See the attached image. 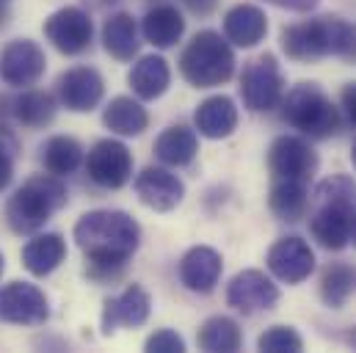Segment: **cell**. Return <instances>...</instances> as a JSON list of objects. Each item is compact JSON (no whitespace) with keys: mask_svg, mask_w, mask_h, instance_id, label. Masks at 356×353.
Wrapping results in <instances>:
<instances>
[{"mask_svg":"<svg viewBox=\"0 0 356 353\" xmlns=\"http://www.w3.org/2000/svg\"><path fill=\"white\" fill-rule=\"evenodd\" d=\"M282 119L307 138H329L340 130V110L318 83H298L279 102Z\"/></svg>","mask_w":356,"mask_h":353,"instance_id":"4","label":"cell"},{"mask_svg":"<svg viewBox=\"0 0 356 353\" xmlns=\"http://www.w3.org/2000/svg\"><path fill=\"white\" fill-rule=\"evenodd\" d=\"M102 44H105V53H111L116 61H133V56L141 47L138 25H136L133 14L119 11V14L108 17V22L102 25Z\"/></svg>","mask_w":356,"mask_h":353,"instance_id":"23","label":"cell"},{"mask_svg":"<svg viewBox=\"0 0 356 353\" xmlns=\"http://www.w3.org/2000/svg\"><path fill=\"white\" fill-rule=\"evenodd\" d=\"M75 243L94 279H113L141 243V227L122 210H91L75 224Z\"/></svg>","mask_w":356,"mask_h":353,"instance_id":"1","label":"cell"},{"mask_svg":"<svg viewBox=\"0 0 356 353\" xmlns=\"http://www.w3.org/2000/svg\"><path fill=\"white\" fill-rule=\"evenodd\" d=\"M81 161H83V147L75 138H70V136H56L42 149V163H44L47 174H72L81 166Z\"/></svg>","mask_w":356,"mask_h":353,"instance_id":"30","label":"cell"},{"mask_svg":"<svg viewBox=\"0 0 356 353\" xmlns=\"http://www.w3.org/2000/svg\"><path fill=\"white\" fill-rule=\"evenodd\" d=\"M179 72L193 88H216L235 75V53L227 36L199 31L179 56Z\"/></svg>","mask_w":356,"mask_h":353,"instance_id":"3","label":"cell"},{"mask_svg":"<svg viewBox=\"0 0 356 353\" xmlns=\"http://www.w3.org/2000/svg\"><path fill=\"white\" fill-rule=\"evenodd\" d=\"M11 176H14V161H11V152L0 144V190H6V188H8Z\"/></svg>","mask_w":356,"mask_h":353,"instance_id":"36","label":"cell"},{"mask_svg":"<svg viewBox=\"0 0 356 353\" xmlns=\"http://www.w3.org/2000/svg\"><path fill=\"white\" fill-rule=\"evenodd\" d=\"M270 6H276V8H287V11H298V14H304V11H312L321 0H266Z\"/></svg>","mask_w":356,"mask_h":353,"instance_id":"37","label":"cell"},{"mask_svg":"<svg viewBox=\"0 0 356 353\" xmlns=\"http://www.w3.org/2000/svg\"><path fill=\"white\" fill-rule=\"evenodd\" d=\"M351 218L354 213L337 207H315L309 215V232L326 252H343L351 243Z\"/></svg>","mask_w":356,"mask_h":353,"instance_id":"20","label":"cell"},{"mask_svg":"<svg viewBox=\"0 0 356 353\" xmlns=\"http://www.w3.org/2000/svg\"><path fill=\"white\" fill-rule=\"evenodd\" d=\"M136 196L144 207H149L155 213H169L182 202L185 185L177 174H172L166 169L147 166L141 174L136 176Z\"/></svg>","mask_w":356,"mask_h":353,"instance_id":"16","label":"cell"},{"mask_svg":"<svg viewBox=\"0 0 356 353\" xmlns=\"http://www.w3.org/2000/svg\"><path fill=\"white\" fill-rule=\"evenodd\" d=\"M182 3L188 6V11H191V14H199V17L213 14V11H216V6H218V0H182Z\"/></svg>","mask_w":356,"mask_h":353,"instance_id":"39","label":"cell"},{"mask_svg":"<svg viewBox=\"0 0 356 353\" xmlns=\"http://www.w3.org/2000/svg\"><path fill=\"white\" fill-rule=\"evenodd\" d=\"M67 204V188L56 174L31 176L6 204V221L17 235L39 232L56 210Z\"/></svg>","mask_w":356,"mask_h":353,"instance_id":"2","label":"cell"},{"mask_svg":"<svg viewBox=\"0 0 356 353\" xmlns=\"http://www.w3.org/2000/svg\"><path fill=\"white\" fill-rule=\"evenodd\" d=\"M149 309H152L149 293H147L144 287H138V284H130L124 293H119V295H113V298L105 301L102 318H99L102 334L111 337V334H113L116 329H122V326H127V329L144 326L147 318H149Z\"/></svg>","mask_w":356,"mask_h":353,"instance_id":"14","label":"cell"},{"mask_svg":"<svg viewBox=\"0 0 356 353\" xmlns=\"http://www.w3.org/2000/svg\"><path fill=\"white\" fill-rule=\"evenodd\" d=\"M312 207H337L356 213V179L348 174L326 176L312 193Z\"/></svg>","mask_w":356,"mask_h":353,"instance_id":"31","label":"cell"},{"mask_svg":"<svg viewBox=\"0 0 356 353\" xmlns=\"http://www.w3.org/2000/svg\"><path fill=\"white\" fill-rule=\"evenodd\" d=\"M351 243L356 246V213H354V218H351Z\"/></svg>","mask_w":356,"mask_h":353,"instance_id":"40","label":"cell"},{"mask_svg":"<svg viewBox=\"0 0 356 353\" xmlns=\"http://www.w3.org/2000/svg\"><path fill=\"white\" fill-rule=\"evenodd\" d=\"M340 102H343V108H346V116L356 124V83H346V86H343Z\"/></svg>","mask_w":356,"mask_h":353,"instance_id":"38","label":"cell"},{"mask_svg":"<svg viewBox=\"0 0 356 353\" xmlns=\"http://www.w3.org/2000/svg\"><path fill=\"white\" fill-rule=\"evenodd\" d=\"M199 152V138L191 127L185 124H175V127H166L158 141H155V155L166 163V166H188L193 163Z\"/></svg>","mask_w":356,"mask_h":353,"instance_id":"27","label":"cell"},{"mask_svg":"<svg viewBox=\"0 0 356 353\" xmlns=\"http://www.w3.org/2000/svg\"><path fill=\"white\" fill-rule=\"evenodd\" d=\"M268 33V17L263 8L252 3H241L224 17V36L235 47H257Z\"/></svg>","mask_w":356,"mask_h":353,"instance_id":"19","label":"cell"},{"mask_svg":"<svg viewBox=\"0 0 356 353\" xmlns=\"http://www.w3.org/2000/svg\"><path fill=\"white\" fill-rule=\"evenodd\" d=\"M14 116L22 127L39 130V127H47L56 119V102L44 91H25L14 99Z\"/></svg>","mask_w":356,"mask_h":353,"instance_id":"32","label":"cell"},{"mask_svg":"<svg viewBox=\"0 0 356 353\" xmlns=\"http://www.w3.org/2000/svg\"><path fill=\"white\" fill-rule=\"evenodd\" d=\"M105 81L91 67H75L58 78V99L72 113H89L102 102Z\"/></svg>","mask_w":356,"mask_h":353,"instance_id":"15","label":"cell"},{"mask_svg":"<svg viewBox=\"0 0 356 353\" xmlns=\"http://www.w3.org/2000/svg\"><path fill=\"white\" fill-rule=\"evenodd\" d=\"M332 56L346 64H356V22L337 14H332Z\"/></svg>","mask_w":356,"mask_h":353,"instance_id":"33","label":"cell"},{"mask_svg":"<svg viewBox=\"0 0 356 353\" xmlns=\"http://www.w3.org/2000/svg\"><path fill=\"white\" fill-rule=\"evenodd\" d=\"M224 270V260L216 249L210 246H193L185 252V257L179 260V281L191 290V293H213L218 279Z\"/></svg>","mask_w":356,"mask_h":353,"instance_id":"17","label":"cell"},{"mask_svg":"<svg viewBox=\"0 0 356 353\" xmlns=\"http://www.w3.org/2000/svg\"><path fill=\"white\" fill-rule=\"evenodd\" d=\"M3 263H6V260H3V254H0V276H3Z\"/></svg>","mask_w":356,"mask_h":353,"instance_id":"43","label":"cell"},{"mask_svg":"<svg viewBox=\"0 0 356 353\" xmlns=\"http://www.w3.org/2000/svg\"><path fill=\"white\" fill-rule=\"evenodd\" d=\"M241 94H243V105L254 113H268V110L279 108V102L284 97V75H282L276 56L263 53L243 67Z\"/></svg>","mask_w":356,"mask_h":353,"instance_id":"5","label":"cell"},{"mask_svg":"<svg viewBox=\"0 0 356 353\" xmlns=\"http://www.w3.org/2000/svg\"><path fill=\"white\" fill-rule=\"evenodd\" d=\"M193 124L199 130V136L204 138H229L238 127V105L232 97H207L204 102H199L196 113H193Z\"/></svg>","mask_w":356,"mask_h":353,"instance_id":"18","label":"cell"},{"mask_svg":"<svg viewBox=\"0 0 356 353\" xmlns=\"http://www.w3.org/2000/svg\"><path fill=\"white\" fill-rule=\"evenodd\" d=\"M144 351H149V353H182L185 351V340L179 337L177 331H172V329H161V331H155V334L144 343Z\"/></svg>","mask_w":356,"mask_h":353,"instance_id":"35","label":"cell"},{"mask_svg":"<svg viewBox=\"0 0 356 353\" xmlns=\"http://www.w3.org/2000/svg\"><path fill=\"white\" fill-rule=\"evenodd\" d=\"M266 263H268V270L279 281H284V284H301L315 270V252L298 235H287V238H279L268 249Z\"/></svg>","mask_w":356,"mask_h":353,"instance_id":"11","label":"cell"},{"mask_svg":"<svg viewBox=\"0 0 356 353\" xmlns=\"http://www.w3.org/2000/svg\"><path fill=\"white\" fill-rule=\"evenodd\" d=\"M50 318L44 293L31 281H8L0 287V320L14 326H39Z\"/></svg>","mask_w":356,"mask_h":353,"instance_id":"9","label":"cell"},{"mask_svg":"<svg viewBox=\"0 0 356 353\" xmlns=\"http://www.w3.org/2000/svg\"><path fill=\"white\" fill-rule=\"evenodd\" d=\"M356 293V265L332 263L321 276V298L329 309H343Z\"/></svg>","mask_w":356,"mask_h":353,"instance_id":"29","label":"cell"},{"mask_svg":"<svg viewBox=\"0 0 356 353\" xmlns=\"http://www.w3.org/2000/svg\"><path fill=\"white\" fill-rule=\"evenodd\" d=\"M351 163H354V169H356V141H354V147H351Z\"/></svg>","mask_w":356,"mask_h":353,"instance_id":"42","label":"cell"},{"mask_svg":"<svg viewBox=\"0 0 356 353\" xmlns=\"http://www.w3.org/2000/svg\"><path fill=\"white\" fill-rule=\"evenodd\" d=\"M227 304L243 315L268 312L279 304V287L263 270H241L227 287Z\"/></svg>","mask_w":356,"mask_h":353,"instance_id":"13","label":"cell"},{"mask_svg":"<svg viewBox=\"0 0 356 353\" xmlns=\"http://www.w3.org/2000/svg\"><path fill=\"white\" fill-rule=\"evenodd\" d=\"M44 50L31 39H14L0 53V81L8 86H33L44 75Z\"/></svg>","mask_w":356,"mask_h":353,"instance_id":"12","label":"cell"},{"mask_svg":"<svg viewBox=\"0 0 356 353\" xmlns=\"http://www.w3.org/2000/svg\"><path fill=\"white\" fill-rule=\"evenodd\" d=\"M102 122L111 133L116 136H124V138H133V136H141L147 127H149V113L147 108L133 99V97H113L108 105H105V113H102Z\"/></svg>","mask_w":356,"mask_h":353,"instance_id":"21","label":"cell"},{"mask_svg":"<svg viewBox=\"0 0 356 353\" xmlns=\"http://www.w3.org/2000/svg\"><path fill=\"white\" fill-rule=\"evenodd\" d=\"M6 17H8V11H6V8H3V6H0V28H3V25H6Z\"/></svg>","mask_w":356,"mask_h":353,"instance_id":"41","label":"cell"},{"mask_svg":"<svg viewBox=\"0 0 356 353\" xmlns=\"http://www.w3.org/2000/svg\"><path fill=\"white\" fill-rule=\"evenodd\" d=\"M130 86L141 99H158L166 94L172 83V69L163 56H144L133 69H130Z\"/></svg>","mask_w":356,"mask_h":353,"instance_id":"25","label":"cell"},{"mask_svg":"<svg viewBox=\"0 0 356 353\" xmlns=\"http://www.w3.org/2000/svg\"><path fill=\"white\" fill-rule=\"evenodd\" d=\"M67 257V243L61 235H36L33 240H28V246L22 249V265L33 273V276H47L53 273Z\"/></svg>","mask_w":356,"mask_h":353,"instance_id":"26","label":"cell"},{"mask_svg":"<svg viewBox=\"0 0 356 353\" xmlns=\"http://www.w3.org/2000/svg\"><path fill=\"white\" fill-rule=\"evenodd\" d=\"M257 348L263 353H298L304 351V340L290 326H270L266 334H260Z\"/></svg>","mask_w":356,"mask_h":353,"instance_id":"34","label":"cell"},{"mask_svg":"<svg viewBox=\"0 0 356 353\" xmlns=\"http://www.w3.org/2000/svg\"><path fill=\"white\" fill-rule=\"evenodd\" d=\"M141 33L152 47H175L185 33V19L175 6H155L141 19Z\"/></svg>","mask_w":356,"mask_h":353,"instance_id":"22","label":"cell"},{"mask_svg":"<svg viewBox=\"0 0 356 353\" xmlns=\"http://www.w3.org/2000/svg\"><path fill=\"white\" fill-rule=\"evenodd\" d=\"M44 36L58 53L78 56L91 44L94 25H91V17L83 8L67 6V8H58L56 14H50L44 19Z\"/></svg>","mask_w":356,"mask_h":353,"instance_id":"10","label":"cell"},{"mask_svg":"<svg viewBox=\"0 0 356 353\" xmlns=\"http://www.w3.org/2000/svg\"><path fill=\"white\" fill-rule=\"evenodd\" d=\"M86 172L91 182H97L99 188L119 190L133 176V152L122 141H113V138L97 141L86 158Z\"/></svg>","mask_w":356,"mask_h":353,"instance_id":"8","label":"cell"},{"mask_svg":"<svg viewBox=\"0 0 356 353\" xmlns=\"http://www.w3.org/2000/svg\"><path fill=\"white\" fill-rule=\"evenodd\" d=\"M196 343H199L202 351L207 353H235L243 345V334H241V326L232 318L216 315V318L202 323V329L196 334Z\"/></svg>","mask_w":356,"mask_h":353,"instance_id":"28","label":"cell"},{"mask_svg":"<svg viewBox=\"0 0 356 353\" xmlns=\"http://www.w3.org/2000/svg\"><path fill=\"white\" fill-rule=\"evenodd\" d=\"M282 50L293 61H321L332 56V14L282 28Z\"/></svg>","mask_w":356,"mask_h":353,"instance_id":"7","label":"cell"},{"mask_svg":"<svg viewBox=\"0 0 356 353\" xmlns=\"http://www.w3.org/2000/svg\"><path fill=\"white\" fill-rule=\"evenodd\" d=\"M318 152L301 136H279L268 149V172L273 179L309 182L318 172Z\"/></svg>","mask_w":356,"mask_h":353,"instance_id":"6","label":"cell"},{"mask_svg":"<svg viewBox=\"0 0 356 353\" xmlns=\"http://www.w3.org/2000/svg\"><path fill=\"white\" fill-rule=\"evenodd\" d=\"M268 207H270V213L279 221L296 224L309 210L307 182H298V179H276L273 188H270V196H268Z\"/></svg>","mask_w":356,"mask_h":353,"instance_id":"24","label":"cell"}]
</instances>
